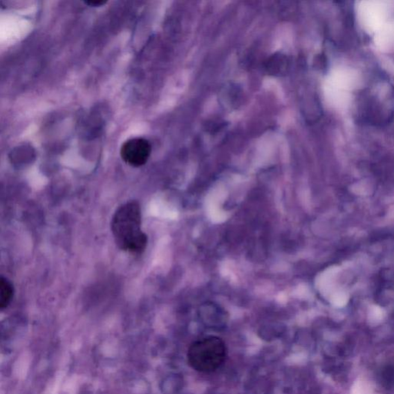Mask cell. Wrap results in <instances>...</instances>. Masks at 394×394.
Segmentation results:
<instances>
[{
	"mask_svg": "<svg viewBox=\"0 0 394 394\" xmlns=\"http://www.w3.org/2000/svg\"><path fill=\"white\" fill-rule=\"evenodd\" d=\"M106 1H102V0H97V1H86L84 3L86 5L91 6V8H98V6H104L106 3Z\"/></svg>",
	"mask_w": 394,
	"mask_h": 394,
	"instance_id": "5",
	"label": "cell"
},
{
	"mask_svg": "<svg viewBox=\"0 0 394 394\" xmlns=\"http://www.w3.org/2000/svg\"><path fill=\"white\" fill-rule=\"evenodd\" d=\"M141 226V209L138 202H127L120 206L111 221L112 234L118 247L129 253H142L148 240Z\"/></svg>",
	"mask_w": 394,
	"mask_h": 394,
	"instance_id": "1",
	"label": "cell"
},
{
	"mask_svg": "<svg viewBox=\"0 0 394 394\" xmlns=\"http://www.w3.org/2000/svg\"><path fill=\"white\" fill-rule=\"evenodd\" d=\"M13 294H15V288L12 283L2 276L0 279V308L1 309L8 307Z\"/></svg>",
	"mask_w": 394,
	"mask_h": 394,
	"instance_id": "4",
	"label": "cell"
},
{
	"mask_svg": "<svg viewBox=\"0 0 394 394\" xmlns=\"http://www.w3.org/2000/svg\"><path fill=\"white\" fill-rule=\"evenodd\" d=\"M227 353V346L223 339L209 336L198 339L189 346L188 362L196 371L212 373L225 362Z\"/></svg>",
	"mask_w": 394,
	"mask_h": 394,
	"instance_id": "2",
	"label": "cell"
},
{
	"mask_svg": "<svg viewBox=\"0 0 394 394\" xmlns=\"http://www.w3.org/2000/svg\"><path fill=\"white\" fill-rule=\"evenodd\" d=\"M152 147L144 138H133L124 142L120 149V156L126 164L140 167L147 164L151 156Z\"/></svg>",
	"mask_w": 394,
	"mask_h": 394,
	"instance_id": "3",
	"label": "cell"
}]
</instances>
